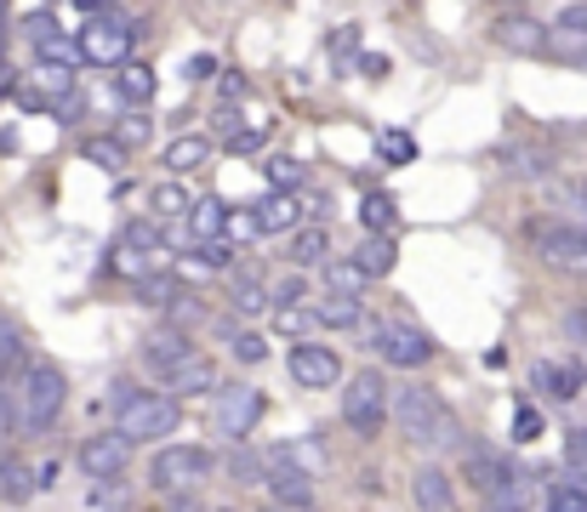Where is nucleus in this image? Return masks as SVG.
Wrapping results in <instances>:
<instances>
[{
    "instance_id": "c9c22d12",
    "label": "nucleus",
    "mask_w": 587,
    "mask_h": 512,
    "mask_svg": "<svg viewBox=\"0 0 587 512\" xmlns=\"http://www.w3.org/2000/svg\"><path fill=\"white\" fill-rule=\"evenodd\" d=\"M268 183H274V194H291L303 183V166L297 160H268Z\"/></svg>"
},
{
    "instance_id": "4468645a",
    "label": "nucleus",
    "mask_w": 587,
    "mask_h": 512,
    "mask_svg": "<svg viewBox=\"0 0 587 512\" xmlns=\"http://www.w3.org/2000/svg\"><path fill=\"white\" fill-rule=\"evenodd\" d=\"M462 467H468V484H473L479 495H497L502 484H513V479H519V473H513V461H508V455H497V450H485V444H473V450H468Z\"/></svg>"
},
{
    "instance_id": "603ef678",
    "label": "nucleus",
    "mask_w": 587,
    "mask_h": 512,
    "mask_svg": "<svg viewBox=\"0 0 587 512\" xmlns=\"http://www.w3.org/2000/svg\"><path fill=\"white\" fill-rule=\"evenodd\" d=\"M0 23H7V7H0Z\"/></svg>"
},
{
    "instance_id": "2f4dec72",
    "label": "nucleus",
    "mask_w": 587,
    "mask_h": 512,
    "mask_svg": "<svg viewBox=\"0 0 587 512\" xmlns=\"http://www.w3.org/2000/svg\"><path fill=\"white\" fill-rule=\"evenodd\" d=\"M360 223H365L371 234H388V228H394V199H388V194H365Z\"/></svg>"
},
{
    "instance_id": "6e6552de",
    "label": "nucleus",
    "mask_w": 587,
    "mask_h": 512,
    "mask_svg": "<svg viewBox=\"0 0 587 512\" xmlns=\"http://www.w3.org/2000/svg\"><path fill=\"white\" fill-rule=\"evenodd\" d=\"M530 245L548 268L559 274H587V228L570 223H530Z\"/></svg>"
},
{
    "instance_id": "a18cd8bd",
    "label": "nucleus",
    "mask_w": 587,
    "mask_h": 512,
    "mask_svg": "<svg viewBox=\"0 0 587 512\" xmlns=\"http://www.w3.org/2000/svg\"><path fill=\"white\" fill-rule=\"evenodd\" d=\"M23 353V342H18V331L7 325V319H0V365H12V358Z\"/></svg>"
},
{
    "instance_id": "7c9ffc66",
    "label": "nucleus",
    "mask_w": 587,
    "mask_h": 512,
    "mask_svg": "<svg viewBox=\"0 0 587 512\" xmlns=\"http://www.w3.org/2000/svg\"><path fill=\"white\" fill-rule=\"evenodd\" d=\"M149 205H155L160 217H188V211H194V199H188L177 183H160V188H149Z\"/></svg>"
},
{
    "instance_id": "b1692460",
    "label": "nucleus",
    "mask_w": 587,
    "mask_h": 512,
    "mask_svg": "<svg viewBox=\"0 0 587 512\" xmlns=\"http://www.w3.org/2000/svg\"><path fill=\"white\" fill-rule=\"evenodd\" d=\"M212 387H217V365H212L206 353H194L188 365L172 376V393H212Z\"/></svg>"
},
{
    "instance_id": "9b49d317",
    "label": "nucleus",
    "mask_w": 587,
    "mask_h": 512,
    "mask_svg": "<svg viewBox=\"0 0 587 512\" xmlns=\"http://www.w3.org/2000/svg\"><path fill=\"white\" fill-rule=\"evenodd\" d=\"M268 490H274V501L280 506H309V495H314V479L291 461V450L280 444V450H268Z\"/></svg>"
},
{
    "instance_id": "8fccbe9b",
    "label": "nucleus",
    "mask_w": 587,
    "mask_h": 512,
    "mask_svg": "<svg viewBox=\"0 0 587 512\" xmlns=\"http://www.w3.org/2000/svg\"><path fill=\"white\" fill-rule=\"evenodd\" d=\"M263 512H309V506H280V501H274V506H263Z\"/></svg>"
},
{
    "instance_id": "a878e982",
    "label": "nucleus",
    "mask_w": 587,
    "mask_h": 512,
    "mask_svg": "<svg viewBox=\"0 0 587 512\" xmlns=\"http://www.w3.org/2000/svg\"><path fill=\"white\" fill-rule=\"evenodd\" d=\"M228 473H234L239 484H268V455H257V450L239 444V450L228 455Z\"/></svg>"
},
{
    "instance_id": "20e7f679",
    "label": "nucleus",
    "mask_w": 587,
    "mask_h": 512,
    "mask_svg": "<svg viewBox=\"0 0 587 512\" xmlns=\"http://www.w3.org/2000/svg\"><path fill=\"white\" fill-rule=\"evenodd\" d=\"M394 387H388L376 371H360L349 376V393H342V422H349L360 439H376L382 422H388V410H394V398H388Z\"/></svg>"
},
{
    "instance_id": "2eb2a0df",
    "label": "nucleus",
    "mask_w": 587,
    "mask_h": 512,
    "mask_svg": "<svg viewBox=\"0 0 587 512\" xmlns=\"http://www.w3.org/2000/svg\"><path fill=\"white\" fill-rule=\"evenodd\" d=\"M297 217H303V205H297V194H263L257 205H252V223H257V234H297Z\"/></svg>"
},
{
    "instance_id": "49530a36",
    "label": "nucleus",
    "mask_w": 587,
    "mask_h": 512,
    "mask_svg": "<svg viewBox=\"0 0 587 512\" xmlns=\"http://www.w3.org/2000/svg\"><path fill=\"white\" fill-rule=\"evenodd\" d=\"M183 75H188V80H212V75H217V63L200 51V58H188V69H183Z\"/></svg>"
},
{
    "instance_id": "423d86ee",
    "label": "nucleus",
    "mask_w": 587,
    "mask_h": 512,
    "mask_svg": "<svg viewBox=\"0 0 587 512\" xmlns=\"http://www.w3.org/2000/svg\"><path fill=\"white\" fill-rule=\"evenodd\" d=\"M212 473V450H200V444H166L160 455H155V467H149V479H155V490L160 495H188L194 484H200Z\"/></svg>"
},
{
    "instance_id": "09e8293b",
    "label": "nucleus",
    "mask_w": 587,
    "mask_h": 512,
    "mask_svg": "<svg viewBox=\"0 0 587 512\" xmlns=\"http://www.w3.org/2000/svg\"><path fill=\"white\" fill-rule=\"evenodd\" d=\"M172 512H206V506H200V501H188V495H177V501H172Z\"/></svg>"
},
{
    "instance_id": "aec40b11",
    "label": "nucleus",
    "mask_w": 587,
    "mask_h": 512,
    "mask_svg": "<svg viewBox=\"0 0 587 512\" xmlns=\"http://www.w3.org/2000/svg\"><path fill=\"white\" fill-rule=\"evenodd\" d=\"M497 40L513 46V51H548V29L536 23V18H525V12L502 18V23H497Z\"/></svg>"
},
{
    "instance_id": "f257e3e1",
    "label": "nucleus",
    "mask_w": 587,
    "mask_h": 512,
    "mask_svg": "<svg viewBox=\"0 0 587 512\" xmlns=\"http://www.w3.org/2000/svg\"><path fill=\"white\" fill-rule=\"evenodd\" d=\"M394 427L400 439H411L417 450H457L462 444V422L451 416V404L433 387H394Z\"/></svg>"
},
{
    "instance_id": "1a4fd4ad",
    "label": "nucleus",
    "mask_w": 587,
    "mask_h": 512,
    "mask_svg": "<svg viewBox=\"0 0 587 512\" xmlns=\"http://www.w3.org/2000/svg\"><path fill=\"white\" fill-rule=\"evenodd\" d=\"M371 347H376L382 365H400V371H417V365L433 358V336L417 331V325H400V319H382L371 331Z\"/></svg>"
},
{
    "instance_id": "ddd939ff",
    "label": "nucleus",
    "mask_w": 587,
    "mask_h": 512,
    "mask_svg": "<svg viewBox=\"0 0 587 512\" xmlns=\"http://www.w3.org/2000/svg\"><path fill=\"white\" fill-rule=\"evenodd\" d=\"M194 353H200V347H194L183 331H160V336H149V342H143V365H149L155 376H166V382H172V376L188 365Z\"/></svg>"
},
{
    "instance_id": "ea45409f",
    "label": "nucleus",
    "mask_w": 587,
    "mask_h": 512,
    "mask_svg": "<svg viewBox=\"0 0 587 512\" xmlns=\"http://www.w3.org/2000/svg\"><path fill=\"white\" fill-rule=\"evenodd\" d=\"M194 256H200L206 268H228V256H234V245L228 239H212V245H194Z\"/></svg>"
},
{
    "instance_id": "a19ab883",
    "label": "nucleus",
    "mask_w": 587,
    "mask_h": 512,
    "mask_svg": "<svg viewBox=\"0 0 587 512\" xmlns=\"http://www.w3.org/2000/svg\"><path fill=\"white\" fill-rule=\"evenodd\" d=\"M536 433H542V416H536L530 404H519L513 410V439H536Z\"/></svg>"
},
{
    "instance_id": "c03bdc74",
    "label": "nucleus",
    "mask_w": 587,
    "mask_h": 512,
    "mask_svg": "<svg viewBox=\"0 0 587 512\" xmlns=\"http://www.w3.org/2000/svg\"><path fill=\"white\" fill-rule=\"evenodd\" d=\"M559 29H570V35H587V0H576V7H565V12H559Z\"/></svg>"
},
{
    "instance_id": "f3484780",
    "label": "nucleus",
    "mask_w": 587,
    "mask_h": 512,
    "mask_svg": "<svg viewBox=\"0 0 587 512\" xmlns=\"http://www.w3.org/2000/svg\"><path fill=\"white\" fill-rule=\"evenodd\" d=\"M188 228H194V245H212V239H228L234 234V217H228L223 199H194Z\"/></svg>"
},
{
    "instance_id": "f8f14e48",
    "label": "nucleus",
    "mask_w": 587,
    "mask_h": 512,
    "mask_svg": "<svg viewBox=\"0 0 587 512\" xmlns=\"http://www.w3.org/2000/svg\"><path fill=\"white\" fill-rule=\"evenodd\" d=\"M291 376H297L303 387H336L342 382V358H336V347L303 342V347H291Z\"/></svg>"
},
{
    "instance_id": "cd10ccee",
    "label": "nucleus",
    "mask_w": 587,
    "mask_h": 512,
    "mask_svg": "<svg viewBox=\"0 0 587 512\" xmlns=\"http://www.w3.org/2000/svg\"><path fill=\"white\" fill-rule=\"evenodd\" d=\"M320 325V314H314V307H280V314H274V331L280 336H297V347H303V336Z\"/></svg>"
},
{
    "instance_id": "4be33fe9",
    "label": "nucleus",
    "mask_w": 587,
    "mask_h": 512,
    "mask_svg": "<svg viewBox=\"0 0 587 512\" xmlns=\"http://www.w3.org/2000/svg\"><path fill=\"white\" fill-rule=\"evenodd\" d=\"M166 166L183 177V171H200V166H212V137H177L172 148H166Z\"/></svg>"
},
{
    "instance_id": "7ed1b4c3",
    "label": "nucleus",
    "mask_w": 587,
    "mask_h": 512,
    "mask_svg": "<svg viewBox=\"0 0 587 512\" xmlns=\"http://www.w3.org/2000/svg\"><path fill=\"white\" fill-rule=\"evenodd\" d=\"M63 393H69V382H63V371L58 365H29V376H23V387H18V422H23V433H46L58 422V410H63Z\"/></svg>"
},
{
    "instance_id": "9d476101",
    "label": "nucleus",
    "mask_w": 587,
    "mask_h": 512,
    "mask_svg": "<svg viewBox=\"0 0 587 512\" xmlns=\"http://www.w3.org/2000/svg\"><path fill=\"white\" fill-rule=\"evenodd\" d=\"M126 461H131V439H120V433H91V439L80 444V467H86L97 484H104V479H120Z\"/></svg>"
},
{
    "instance_id": "5701e85b",
    "label": "nucleus",
    "mask_w": 587,
    "mask_h": 512,
    "mask_svg": "<svg viewBox=\"0 0 587 512\" xmlns=\"http://www.w3.org/2000/svg\"><path fill=\"white\" fill-rule=\"evenodd\" d=\"M314 314H320V325H331V331H349V325L365 319V307H360V296H336V291H325V302L314 307Z\"/></svg>"
},
{
    "instance_id": "6ab92c4d",
    "label": "nucleus",
    "mask_w": 587,
    "mask_h": 512,
    "mask_svg": "<svg viewBox=\"0 0 587 512\" xmlns=\"http://www.w3.org/2000/svg\"><path fill=\"white\" fill-rule=\"evenodd\" d=\"M325 256H331V234L325 228H297L285 239V263L291 268H320Z\"/></svg>"
},
{
    "instance_id": "473e14b6",
    "label": "nucleus",
    "mask_w": 587,
    "mask_h": 512,
    "mask_svg": "<svg viewBox=\"0 0 587 512\" xmlns=\"http://www.w3.org/2000/svg\"><path fill=\"white\" fill-rule=\"evenodd\" d=\"M376 148H382V160H388V166H411V154H417V142H411L405 131H382Z\"/></svg>"
},
{
    "instance_id": "f03ea898",
    "label": "nucleus",
    "mask_w": 587,
    "mask_h": 512,
    "mask_svg": "<svg viewBox=\"0 0 587 512\" xmlns=\"http://www.w3.org/2000/svg\"><path fill=\"white\" fill-rule=\"evenodd\" d=\"M177 422H183V404L172 398V393H126L120 398V422H115V433L120 439H172L177 433Z\"/></svg>"
},
{
    "instance_id": "4c0bfd02",
    "label": "nucleus",
    "mask_w": 587,
    "mask_h": 512,
    "mask_svg": "<svg viewBox=\"0 0 587 512\" xmlns=\"http://www.w3.org/2000/svg\"><path fill=\"white\" fill-rule=\"evenodd\" d=\"M0 490H7L12 501H29V490H35V484H29V473L18 467V461H7V467H0Z\"/></svg>"
},
{
    "instance_id": "864d4df0",
    "label": "nucleus",
    "mask_w": 587,
    "mask_h": 512,
    "mask_svg": "<svg viewBox=\"0 0 587 512\" xmlns=\"http://www.w3.org/2000/svg\"><path fill=\"white\" fill-rule=\"evenodd\" d=\"M217 512H234V506H217Z\"/></svg>"
},
{
    "instance_id": "e433bc0d",
    "label": "nucleus",
    "mask_w": 587,
    "mask_h": 512,
    "mask_svg": "<svg viewBox=\"0 0 587 512\" xmlns=\"http://www.w3.org/2000/svg\"><path fill=\"white\" fill-rule=\"evenodd\" d=\"M548 512H587V490L581 484H559L548 495Z\"/></svg>"
},
{
    "instance_id": "39448f33",
    "label": "nucleus",
    "mask_w": 587,
    "mask_h": 512,
    "mask_svg": "<svg viewBox=\"0 0 587 512\" xmlns=\"http://www.w3.org/2000/svg\"><path fill=\"white\" fill-rule=\"evenodd\" d=\"M131 40H137V29H131L120 12H97V18L80 29V58L97 63V69H126Z\"/></svg>"
},
{
    "instance_id": "5fc2aeb1",
    "label": "nucleus",
    "mask_w": 587,
    "mask_h": 512,
    "mask_svg": "<svg viewBox=\"0 0 587 512\" xmlns=\"http://www.w3.org/2000/svg\"><path fill=\"white\" fill-rule=\"evenodd\" d=\"M581 199H587V183H581Z\"/></svg>"
},
{
    "instance_id": "79ce46f5",
    "label": "nucleus",
    "mask_w": 587,
    "mask_h": 512,
    "mask_svg": "<svg viewBox=\"0 0 587 512\" xmlns=\"http://www.w3.org/2000/svg\"><path fill=\"white\" fill-rule=\"evenodd\" d=\"M86 160H97L104 171H120V148L115 142H86Z\"/></svg>"
},
{
    "instance_id": "72a5a7b5",
    "label": "nucleus",
    "mask_w": 587,
    "mask_h": 512,
    "mask_svg": "<svg viewBox=\"0 0 587 512\" xmlns=\"http://www.w3.org/2000/svg\"><path fill=\"white\" fill-rule=\"evenodd\" d=\"M137 296H143V302H155V307H166V302H183L177 279H166V274H149V279L137 285Z\"/></svg>"
},
{
    "instance_id": "f704fd0d",
    "label": "nucleus",
    "mask_w": 587,
    "mask_h": 512,
    "mask_svg": "<svg viewBox=\"0 0 587 512\" xmlns=\"http://www.w3.org/2000/svg\"><path fill=\"white\" fill-rule=\"evenodd\" d=\"M565 461L576 467V484L587 490V427H576V433L565 439Z\"/></svg>"
},
{
    "instance_id": "393cba45",
    "label": "nucleus",
    "mask_w": 587,
    "mask_h": 512,
    "mask_svg": "<svg viewBox=\"0 0 587 512\" xmlns=\"http://www.w3.org/2000/svg\"><path fill=\"white\" fill-rule=\"evenodd\" d=\"M115 91H120L126 102H155V69H143V63H126V69L115 75Z\"/></svg>"
},
{
    "instance_id": "dca6fc26",
    "label": "nucleus",
    "mask_w": 587,
    "mask_h": 512,
    "mask_svg": "<svg viewBox=\"0 0 587 512\" xmlns=\"http://www.w3.org/2000/svg\"><path fill=\"white\" fill-rule=\"evenodd\" d=\"M411 495H417V512H462L457 506V484H451L446 467H422L411 479Z\"/></svg>"
},
{
    "instance_id": "a211bd4d",
    "label": "nucleus",
    "mask_w": 587,
    "mask_h": 512,
    "mask_svg": "<svg viewBox=\"0 0 587 512\" xmlns=\"http://www.w3.org/2000/svg\"><path fill=\"white\" fill-rule=\"evenodd\" d=\"M530 382H536V393H548V398H576V387H581V371L570 365V358H542Z\"/></svg>"
},
{
    "instance_id": "412c9836",
    "label": "nucleus",
    "mask_w": 587,
    "mask_h": 512,
    "mask_svg": "<svg viewBox=\"0 0 587 512\" xmlns=\"http://www.w3.org/2000/svg\"><path fill=\"white\" fill-rule=\"evenodd\" d=\"M354 268H360L365 279L394 274V239H388V234H365V245L354 250Z\"/></svg>"
},
{
    "instance_id": "c756f323",
    "label": "nucleus",
    "mask_w": 587,
    "mask_h": 512,
    "mask_svg": "<svg viewBox=\"0 0 587 512\" xmlns=\"http://www.w3.org/2000/svg\"><path fill=\"white\" fill-rule=\"evenodd\" d=\"M234 314H263V307H268V296H263V285H257V274H239L234 279Z\"/></svg>"
},
{
    "instance_id": "de8ad7c7",
    "label": "nucleus",
    "mask_w": 587,
    "mask_h": 512,
    "mask_svg": "<svg viewBox=\"0 0 587 512\" xmlns=\"http://www.w3.org/2000/svg\"><path fill=\"white\" fill-rule=\"evenodd\" d=\"M565 331H570V336H581V342H587V314H570V319H565Z\"/></svg>"
},
{
    "instance_id": "c85d7f7f",
    "label": "nucleus",
    "mask_w": 587,
    "mask_h": 512,
    "mask_svg": "<svg viewBox=\"0 0 587 512\" xmlns=\"http://www.w3.org/2000/svg\"><path fill=\"white\" fill-rule=\"evenodd\" d=\"M485 512H530V484L525 479L502 484L497 495H485Z\"/></svg>"
},
{
    "instance_id": "58836bf2",
    "label": "nucleus",
    "mask_w": 587,
    "mask_h": 512,
    "mask_svg": "<svg viewBox=\"0 0 587 512\" xmlns=\"http://www.w3.org/2000/svg\"><path fill=\"white\" fill-rule=\"evenodd\" d=\"M331 285H336V296H360L365 274H360L354 263H336V268H331Z\"/></svg>"
},
{
    "instance_id": "0eeeda50",
    "label": "nucleus",
    "mask_w": 587,
    "mask_h": 512,
    "mask_svg": "<svg viewBox=\"0 0 587 512\" xmlns=\"http://www.w3.org/2000/svg\"><path fill=\"white\" fill-rule=\"evenodd\" d=\"M257 416H263V393L257 387H223V393H212V433L228 439L234 450L246 444Z\"/></svg>"
},
{
    "instance_id": "37998d69",
    "label": "nucleus",
    "mask_w": 587,
    "mask_h": 512,
    "mask_svg": "<svg viewBox=\"0 0 587 512\" xmlns=\"http://www.w3.org/2000/svg\"><path fill=\"white\" fill-rule=\"evenodd\" d=\"M234 353H239V358H246V365H263V358H268L263 336H234Z\"/></svg>"
},
{
    "instance_id": "bb28decb",
    "label": "nucleus",
    "mask_w": 587,
    "mask_h": 512,
    "mask_svg": "<svg viewBox=\"0 0 587 512\" xmlns=\"http://www.w3.org/2000/svg\"><path fill=\"white\" fill-rule=\"evenodd\" d=\"M35 51H40V63H46V69H69V63L80 58V40H63V35L52 29L46 40H35Z\"/></svg>"
},
{
    "instance_id": "3c124183",
    "label": "nucleus",
    "mask_w": 587,
    "mask_h": 512,
    "mask_svg": "<svg viewBox=\"0 0 587 512\" xmlns=\"http://www.w3.org/2000/svg\"><path fill=\"white\" fill-rule=\"evenodd\" d=\"M576 63H581V69H587V46H581V51H576Z\"/></svg>"
}]
</instances>
